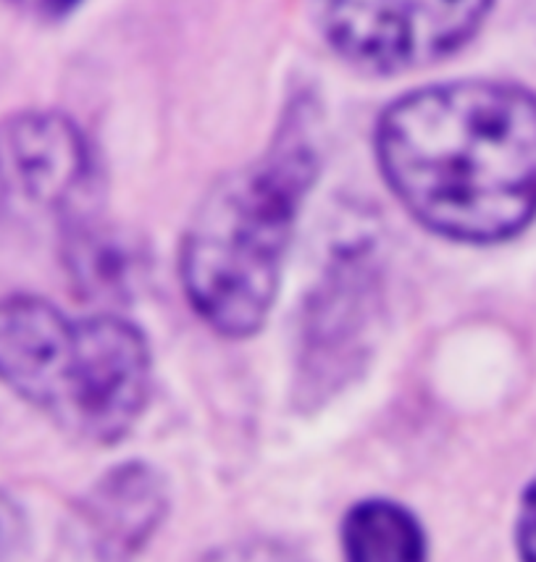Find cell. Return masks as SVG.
<instances>
[{"mask_svg":"<svg viewBox=\"0 0 536 562\" xmlns=\"http://www.w3.org/2000/svg\"><path fill=\"white\" fill-rule=\"evenodd\" d=\"M381 171L426 229L500 243L536 216V98L455 82L405 95L377 130Z\"/></svg>","mask_w":536,"mask_h":562,"instance_id":"1","label":"cell"},{"mask_svg":"<svg viewBox=\"0 0 536 562\" xmlns=\"http://www.w3.org/2000/svg\"><path fill=\"white\" fill-rule=\"evenodd\" d=\"M316 173V113L298 103L264 156L226 173L200 203L182 243V284L216 331L247 337L264 326Z\"/></svg>","mask_w":536,"mask_h":562,"instance_id":"2","label":"cell"},{"mask_svg":"<svg viewBox=\"0 0 536 562\" xmlns=\"http://www.w3.org/2000/svg\"><path fill=\"white\" fill-rule=\"evenodd\" d=\"M0 381L77 439L116 445L150 397V350L130 321L13 294L0 300Z\"/></svg>","mask_w":536,"mask_h":562,"instance_id":"3","label":"cell"},{"mask_svg":"<svg viewBox=\"0 0 536 562\" xmlns=\"http://www.w3.org/2000/svg\"><path fill=\"white\" fill-rule=\"evenodd\" d=\"M489 5L492 0H321V19L347 61L394 74L464 48Z\"/></svg>","mask_w":536,"mask_h":562,"instance_id":"4","label":"cell"},{"mask_svg":"<svg viewBox=\"0 0 536 562\" xmlns=\"http://www.w3.org/2000/svg\"><path fill=\"white\" fill-rule=\"evenodd\" d=\"M169 513V486L153 465L105 471L77 502L69 524L74 562H137Z\"/></svg>","mask_w":536,"mask_h":562,"instance_id":"5","label":"cell"},{"mask_svg":"<svg viewBox=\"0 0 536 562\" xmlns=\"http://www.w3.org/2000/svg\"><path fill=\"white\" fill-rule=\"evenodd\" d=\"M373 316V277L360 256L334 266L308 311L303 394L332 392L355 368L360 339Z\"/></svg>","mask_w":536,"mask_h":562,"instance_id":"6","label":"cell"},{"mask_svg":"<svg viewBox=\"0 0 536 562\" xmlns=\"http://www.w3.org/2000/svg\"><path fill=\"white\" fill-rule=\"evenodd\" d=\"M24 190L40 203L79 218L92 192V156L85 137L56 113H26L5 130Z\"/></svg>","mask_w":536,"mask_h":562,"instance_id":"7","label":"cell"},{"mask_svg":"<svg viewBox=\"0 0 536 562\" xmlns=\"http://www.w3.org/2000/svg\"><path fill=\"white\" fill-rule=\"evenodd\" d=\"M345 562H428L426 533L418 518L384 497L358 502L342 520Z\"/></svg>","mask_w":536,"mask_h":562,"instance_id":"8","label":"cell"},{"mask_svg":"<svg viewBox=\"0 0 536 562\" xmlns=\"http://www.w3.org/2000/svg\"><path fill=\"white\" fill-rule=\"evenodd\" d=\"M69 271L82 292L98 300H122L130 292L134 256L124 239L92 229L85 218H74L66 239Z\"/></svg>","mask_w":536,"mask_h":562,"instance_id":"9","label":"cell"},{"mask_svg":"<svg viewBox=\"0 0 536 562\" xmlns=\"http://www.w3.org/2000/svg\"><path fill=\"white\" fill-rule=\"evenodd\" d=\"M198 562H313L298 547L277 539H243L208 552Z\"/></svg>","mask_w":536,"mask_h":562,"instance_id":"10","label":"cell"},{"mask_svg":"<svg viewBox=\"0 0 536 562\" xmlns=\"http://www.w3.org/2000/svg\"><path fill=\"white\" fill-rule=\"evenodd\" d=\"M515 547L521 562H536V476L528 481L515 520Z\"/></svg>","mask_w":536,"mask_h":562,"instance_id":"11","label":"cell"},{"mask_svg":"<svg viewBox=\"0 0 536 562\" xmlns=\"http://www.w3.org/2000/svg\"><path fill=\"white\" fill-rule=\"evenodd\" d=\"M11 3L37 19H58L66 16L71 9H77L82 0H11Z\"/></svg>","mask_w":536,"mask_h":562,"instance_id":"12","label":"cell"},{"mask_svg":"<svg viewBox=\"0 0 536 562\" xmlns=\"http://www.w3.org/2000/svg\"><path fill=\"white\" fill-rule=\"evenodd\" d=\"M0 195H3V173H0Z\"/></svg>","mask_w":536,"mask_h":562,"instance_id":"13","label":"cell"}]
</instances>
